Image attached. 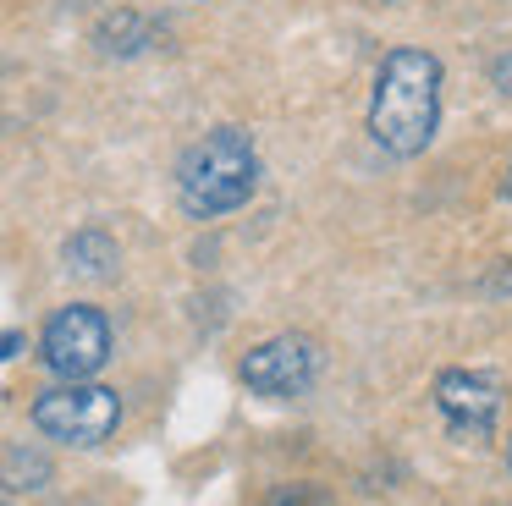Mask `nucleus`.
Instances as JSON below:
<instances>
[{
    "instance_id": "nucleus-15",
    "label": "nucleus",
    "mask_w": 512,
    "mask_h": 506,
    "mask_svg": "<svg viewBox=\"0 0 512 506\" xmlns=\"http://www.w3.org/2000/svg\"><path fill=\"white\" fill-rule=\"evenodd\" d=\"M0 506H12V501H0Z\"/></svg>"
},
{
    "instance_id": "nucleus-14",
    "label": "nucleus",
    "mask_w": 512,
    "mask_h": 506,
    "mask_svg": "<svg viewBox=\"0 0 512 506\" xmlns=\"http://www.w3.org/2000/svg\"><path fill=\"white\" fill-rule=\"evenodd\" d=\"M507 468H512V440H507Z\"/></svg>"
},
{
    "instance_id": "nucleus-9",
    "label": "nucleus",
    "mask_w": 512,
    "mask_h": 506,
    "mask_svg": "<svg viewBox=\"0 0 512 506\" xmlns=\"http://www.w3.org/2000/svg\"><path fill=\"white\" fill-rule=\"evenodd\" d=\"M50 479H56V462H50L39 446H23V440H0V490L28 495V490H45Z\"/></svg>"
},
{
    "instance_id": "nucleus-4",
    "label": "nucleus",
    "mask_w": 512,
    "mask_h": 506,
    "mask_svg": "<svg viewBox=\"0 0 512 506\" xmlns=\"http://www.w3.org/2000/svg\"><path fill=\"white\" fill-rule=\"evenodd\" d=\"M111 319L94 303H67L45 319L39 330V363L56 380H94L111 363Z\"/></svg>"
},
{
    "instance_id": "nucleus-12",
    "label": "nucleus",
    "mask_w": 512,
    "mask_h": 506,
    "mask_svg": "<svg viewBox=\"0 0 512 506\" xmlns=\"http://www.w3.org/2000/svg\"><path fill=\"white\" fill-rule=\"evenodd\" d=\"M23 352V330H0V363Z\"/></svg>"
},
{
    "instance_id": "nucleus-6",
    "label": "nucleus",
    "mask_w": 512,
    "mask_h": 506,
    "mask_svg": "<svg viewBox=\"0 0 512 506\" xmlns=\"http://www.w3.org/2000/svg\"><path fill=\"white\" fill-rule=\"evenodd\" d=\"M435 407H441L446 429L457 440H485L501 418V391H496V380H485L474 369H446L435 380Z\"/></svg>"
},
{
    "instance_id": "nucleus-11",
    "label": "nucleus",
    "mask_w": 512,
    "mask_h": 506,
    "mask_svg": "<svg viewBox=\"0 0 512 506\" xmlns=\"http://www.w3.org/2000/svg\"><path fill=\"white\" fill-rule=\"evenodd\" d=\"M490 88H496L501 99H512V50H501L496 61H490Z\"/></svg>"
},
{
    "instance_id": "nucleus-7",
    "label": "nucleus",
    "mask_w": 512,
    "mask_h": 506,
    "mask_svg": "<svg viewBox=\"0 0 512 506\" xmlns=\"http://www.w3.org/2000/svg\"><path fill=\"white\" fill-rule=\"evenodd\" d=\"M155 39H160V28L144 17V11H133V6H116V11H105V17L94 22V50H100V55H116V61H133V55H144Z\"/></svg>"
},
{
    "instance_id": "nucleus-10",
    "label": "nucleus",
    "mask_w": 512,
    "mask_h": 506,
    "mask_svg": "<svg viewBox=\"0 0 512 506\" xmlns=\"http://www.w3.org/2000/svg\"><path fill=\"white\" fill-rule=\"evenodd\" d=\"M265 506H331V495H325L320 484L298 479V484H276V490L265 495Z\"/></svg>"
},
{
    "instance_id": "nucleus-3",
    "label": "nucleus",
    "mask_w": 512,
    "mask_h": 506,
    "mask_svg": "<svg viewBox=\"0 0 512 506\" xmlns=\"http://www.w3.org/2000/svg\"><path fill=\"white\" fill-rule=\"evenodd\" d=\"M28 418L39 435L61 446H105L122 429V396L100 380H61L34 396Z\"/></svg>"
},
{
    "instance_id": "nucleus-2",
    "label": "nucleus",
    "mask_w": 512,
    "mask_h": 506,
    "mask_svg": "<svg viewBox=\"0 0 512 506\" xmlns=\"http://www.w3.org/2000/svg\"><path fill=\"white\" fill-rule=\"evenodd\" d=\"M259 187V149L243 127H210L177 160V204L193 220H221L243 209Z\"/></svg>"
},
{
    "instance_id": "nucleus-1",
    "label": "nucleus",
    "mask_w": 512,
    "mask_h": 506,
    "mask_svg": "<svg viewBox=\"0 0 512 506\" xmlns=\"http://www.w3.org/2000/svg\"><path fill=\"white\" fill-rule=\"evenodd\" d=\"M441 83L446 66L424 44H391L375 66L369 94V138L391 160H419L441 132Z\"/></svg>"
},
{
    "instance_id": "nucleus-5",
    "label": "nucleus",
    "mask_w": 512,
    "mask_h": 506,
    "mask_svg": "<svg viewBox=\"0 0 512 506\" xmlns=\"http://www.w3.org/2000/svg\"><path fill=\"white\" fill-rule=\"evenodd\" d=\"M320 341L303 336V330H287V336H270L259 341V347L243 352V363H237V374H243V385L254 396H265V402H292V396H303L314 380H320Z\"/></svg>"
},
{
    "instance_id": "nucleus-8",
    "label": "nucleus",
    "mask_w": 512,
    "mask_h": 506,
    "mask_svg": "<svg viewBox=\"0 0 512 506\" xmlns=\"http://www.w3.org/2000/svg\"><path fill=\"white\" fill-rule=\"evenodd\" d=\"M61 259H67V270L83 275V281H111L116 264H122V248H116V237L105 226H83V231L67 237Z\"/></svg>"
},
{
    "instance_id": "nucleus-13",
    "label": "nucleus",
    "mask_w": 512,
    "mask_h": 506,
    "mask_svg": "<svg viewBox=\"0 0 512 506\" xmlns=\"http://www.w3.org/2000/svg\"><path fill=\"white\" fill-rule=\"evenodd\" d=\"M501 198H512V160H507V176H501Z\"/></svg>"
}]
</instances>
